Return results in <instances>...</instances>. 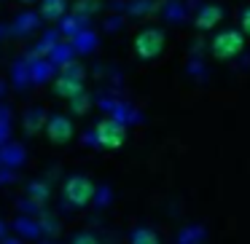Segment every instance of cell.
<instances>
[{
    "mask_svg": "<svg viewBox=\"0 0 250 244\" xmlns=\"http://www.w3.org/2000/svg\"><path fill=\"white\" fill-rule=\"evenodd\" d=\"M132 244H162V242L151 228H140V231L132 233Z\"/></svg>",
    "mask_w": 250,
    "mask_h": 244,
    "instance_id": "obj_8",
    "label": "cell"
},
{
    "mask_svg": "<svg viewBox=\"0 0 250 244\" xmlns=\"http://www.w3.org/2000/svg\"><path fill=\"white\" fill-rule=\"evenodd\" d=\"M242 49H245V33H237V30H226V33L215 35V40H212V54L218 59H234Z\"/></svg>",
    "mask_w": 250,
    "mask_h": 244,
    "instance_id": "obj_1",
    "label": "cell"
},
{
    "mask_svg": "<svg viewBox=\"0 0 250 244\" xmlns=\"http://www.w3.org/2000/svg\"><path fill=\"white\" fill-rule=\"evenodd\" d=\"M46 131H49L54 145H65L73 137V121L65 118V115H54V118L49 121V126H46Z\"/></svg>",
    "mask_w": 250,
    "mask_h": 244,
    "instance_id": "obj_5",
    "label": "cell"
},
{
    "mask_svg": "<svg viewBox=\"0 0 250 244\" xmlns=\"http://www.w3.org/2000/svg\"><path fill=\"white\" fill-rule=\"evenodd\" d=\"M73 244H100V242L92 236V233H78V236L73 239Z\"/></svg>",
    "mask_w": 250,
    "mask_h": 244,
    "instance_id": "obj_10",
    "label": "cell"
},
{
    "mask_svg": "<svg viewBox=\"0 0 250 244\" xmlns=\"http://www.w3.org/2000/svg\"><path fill=\"white\" fill-rule=\"evenodd\" d=\"M221 17H223V11H221V6H205L199 11V17H196V27L199 30H212L218 22H221Z\"/></svg>",
    "mask_w": 250,
    "mask_h": 244,
    "instance_id": "obj_6",
    "label": "cell"
},
{
    "mask_svg": "<svg viewBox=\"0 0 250 244\" xmlns=\"http://www.w3.org/2000/svg\"><path fill=\"white\" fill-rule=\"evenodd\" d=\"M92 196H94V183L83 174H76L65 183V199L73 201L76 206H86L92 201Z\"/></svg>",
    "mask_w": 250,
    "mask_h": 244,
    "instance_id": "obj_2",
    "label": "cell"
},
{
    "mask_svg": "<svg viewBox=\"0 0 250 244\" xmlns=\"http://www.w3.org/2000/svg\"><path fill=\"white\" fill-rule=\"evenodd\" d=\"M242 33L250 38V8H245V11H242Z\"/></svg>",
    "mask_w": 250,
    "mask_h": 244,
    "instance_id": "obj_11",
    "label": "cell"
},
{
    "mask_svg": "<svg viewBox=\"0 0 250 244\" xmlns=\"http://www.w3.org/2000/svg\"><path fill=\"white\" fill-rule=\"evenodd\" d=\"M62 11H65V3H62V0H46V6H43V17L57 19Z\"/></svg>",
    "mask_w": 250,
    "mask_h": 244,
    "instance_id": "obj_9",
    "label": "cell"
},
{
    "mask_svg": "<svg viewBox=\"0 0 250 244\" xmlns=\"http://www.w3.org/2000/svg\"><path fill=\"white\" fill-rule=\"evenodd\" d=\"M97 142L108 150H119L126 142V129L116 121H100L97 124Z\"/></svg>",
    "mask_w": 250,
    "mask_h": 244,
    "instance_id": "obj_4",
    "label": "cell"
},
{
    "mask_svg": "<svg viewBox=\"0 0 250 244\" xmlns=\"http://www.w3.org/2000/svg\"><path fill=\"white\" fill-rule=\"evenodd\" d=\"M164 49V33L162 30H143L135 38V51L140 59H153Z\"/></svg>",
    "mask_w": 250,
    "mask_h": 244,
    "instance_id": "obj_3",
    "label": "cell"
},
{
    "mask_svg": "<svg viewBox=\"0 0 250 244\" xmlns=\"http://www.w3.org/2000/svg\"><path fill=\"white\" fill-rule=\"evenodd\" d=\"M57 92H60L62 97L73 99L78 92H81V78H70V75L60 78V81H57Z\"/></svg>",
    "mask_w": 250,
    "mask_h": 244,
    "instance_id": "obj_7",
    "label": "cell"
}]
</instances>
